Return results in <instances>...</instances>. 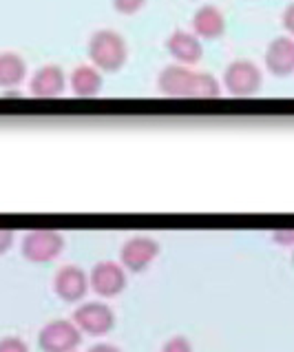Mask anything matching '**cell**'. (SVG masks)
I'll list each match as a JSON object with an SVG mask.
<instances>
[{
  "label": "cell",
  "mask_w": 294,
  "mask_h": 352,
  "mask_svg": "<svg viewBox=\"0 0 294 352\" xmlns=\"http://www.w3.org/2000/svg\"><path fill=\"white\" fill-rule=\"evenodd\" d=\"M226 32V18L212 5H201L192 16V34L199 40H215Z\"/></svg>",
  "instance_id": "4fadbf2b"
},
{
  "label": "cell",
  "mask_w": 294,
  "mask_h": 352,
  "mask_svg": "<svg viewBox=\"0 0 294 352\" xmlns=\"http://www.w3.org/2000/svg\"><path fill=\"white\" fill-rule=\"evenodd\" d=\"M159 91L168 98H219L221 87L210 74L192 72L186 65H168L157 78Z\"/></svg>",
  "instance_id": "6da1fadb"
},
{
  "label": "cell",
  "mask_w": 294,
  "mask_h": 352,
  "mask_svg": "<svg viewBox=\"0 0 294 352\" xmlns=\"http://www.w3.org/2000/svg\"><path fill=\"white\" fill-rule=\"evenodd\" d=\"M89 58L100 72H117L128 58L126 40L113 29H100L89 40Z\"/></svg>",
  "instance_id": "7a4b0ae2"
},
{
  "label": "cell",
  "mask_w": 294,
  "mask_h": 352,
  "mask_svg": "<svg viewBox=\"0 0 294 352\" xmlns=\"http://www.w3.org/2000/svg\"><path fill=\"white\" fill-rule=\"evenodd\" d=\"M161 352H192V346H190L188 337L173 335L164 346H161Z\"/></svg>",
  "instance_id": "e0dca14e"
},
{
  "label": "cell",
  "mask_w": 294,
  "mask_h": 352,
  "mask_svg": "<svg viewBox=\"0 0 294 352\" xmlns=\"http://www.w3.org/2000/svg\"><path fill=\"white\" fill-rule=\"evenodd\" d=\"M0 352H29V346L23 337L7 335V337H0Z\"/></svg>",
  "instance_id": "2e32d148"
},
{
  "label": "cell",
  "mask_w": 294,
  "mask_h": 352,
  "mask_svg": "<svg viewBox=\"0 0 294 352\" xmlns=\"http://www.w3.org/2000/svg\"><path fill=\"white\" fill-rule=\"evenodd\" d=\"M12 244H14V230L0 226V253H5Z\"/></svg>",
  "instance_id": "ffe728a7"
},
{
  "label": "cell",
  "mask_w": 294,
  "mask_h": 352,
  "mask_svg": "<svg viewBox=\"0 0 294 352\" xmlns=\"http://www.w3.org/2000/svg\"><path fill=\"white\" fill-rule=\"evenodd\" d=\"M25 76H27V65L23 58L14 52L0 54V87L14 89L23 82Z\"/></svg>",
  "instance_id": "9a60e30c"
},
{
  "label": "cell",
  "mask_w": 294,
  "mask_h": 352,
  "mask_svg": "<svg viewBox=\"0 0 294 352\" xmlns=\"http://www.w3.org/2000/svg\"><path fill=\"white\" fill-rule=\"evenodd\" d=\"M281 25L294 38V3L286 7V12H283V16H281Z\"/></svg>",
  "instance_id": "d6986e66"
},
{
  "label": "cell",
  "mask_w": 294,
  "mask_h": 352,
  "mask_svg": "<svg viewBox=\"0 0 294 352\" xmlns=\"http://www.w3.org/2000/svg\"><path fill=\"white\" fill-rule=\"evenodd\" d=\"M261 69L255 63H250V60H235L224 72V87L228 89V94L237 98L255 96L261 89Z\"/></svg>",
  "instance_id": "277c9868"
},
{
  "label": "cell",
  "mask_w": 294,
  "mask_h": 352,
  "mask_svg": "<svg viewBox=\"0 0 294 352\" xmlns=\"http://www.w3.org/2000/svg\"><path fill=\"white\" fill-rule=\"evenodd\" d=\"M71 352H76V350H71Z\"/></svg>",
  "instance_id": "cb8c5ba5"
},
{
  "label": "cell",
  "mask_w": 294,
  "mask_h": 352,
  "mask_svg": "<svg viewBox=\"0 0 294 352\" xmlns=\"http://www.w3.org/2000/svg\"><path fill=\"white\" fill-rule=\"evenodd\" d=\"M89 281L95 293H100V295H117L120 290L126 286L124 266L113 259H102L91 268Z\"/></svg>",
  "instance_id": "ba28073f"
},
{
  "label": "cell",
  "mask_w": 294,
  "mask_h": 352,
  "mask_svg": "<svg viewBox=\"0 0 294 352\" xmlns=\"http://www.w3.org/2000/svg\"><path fill=\"white\" fill-rule=\"evenodd\" d=\"M146 0H113V7L115 12L124 14V16H131V14H137L142 7H144Z\"/></svg>",
  "instance_id": "ac0fdd59"
},
{
  "label": "cell",
  "mask_w": 294,
  "mask_h": 352,
  "mask_svg": "<svg viewBox=\"0 0 294 352\" xmlns=\"http://www.w3.org/2000/svg\"><path fill=\"white\" fill-rule=\"evenodd\" d=\"M80 339H82L80 326L74 319H65V317L47 321L38 333L40 346L47 352H71V350H76Z\"/></svg>",
  "instance_id": "3957f363"
},
{
  "label": "cell",
  "mask_w": 294,
  "mask_h": 352,
  "mask_svg": "<svg viewBox=\"0 0 294 352\" xmlns=\"http://www.w3.org/2000/svg\"><path fill=\"white\" fill-rule=\"evenodd\" d=\"M272 237H275L279 244H292V241H294V228L292 230H275Z\"/></svg>",
  "instance_id": "7402d4cb"
},
{
  "label": "cell",
  "mask_w": 294,
  "mask_h": 352,
  "mask_svg": "<svg viewBox=\"0 0 294 352\" xmlns=\"http://www.w3.org/2000/svg\"><path fill=\"white\" fill-rule=\"evenodd\" d=\"M65 248V237L54 228H32L23 237V255L32 261H49Z\"/></svg>",
  "instance_id": "5b68a950"
},
{
  "label": "cell",
  "mask_w": 294,
  "mask_h": 352,
  "mask_svg": "<svg viewBox=\"0 0 294 352\" xmlns=\"http://www.w3.org/2000/svg\"><path fill=\"white\" fill-rule=\"evenodd\" d=\"M159 253V241L150 235H133L128 237L120 248V259L122 266L131 270H142L146 268Z\"/></svg>",
  "instance_id": "52a82bcc"
},
{
  "label": "cell",
  "mask_w": 294,
  "mask_h": 352,
  "mask_svg": "<svg viewBox=\"0 0 294 352\" xmlns=\"http://www.w3.org/2000/svg\"><path fill=\"white\" fill-rule=\"evenodd\" d=\"M87 352H122L115 344H109V341H100V344H93Z\"/></svg>",
  "instance_id": "44dd1931"
},
{
  "label": "cell",
  "mask_w": 294,
  "mask_h": 352,
  "mask_svg": "<svg viewBox=\"0 0 294 352\" xmlns=\"http://www.w3.org/2000/svg\"><path fill=\"white\" fill-rule=\"evenodd\" d=\"M69 85H71V91L78 98H93L100 94V89H102V74H100V69L93 65H80L74 69V74H71Z\"/></svg>",
  "instance_id": "5bb4252c"
},
{
  "label": "cell",
  "mask_w": 294,
  "mask_h": 352,
  "mask_svg": "<svg viewBox=\"0 0 294 352\" xmlns=\"http://www.w3.org/2000/svg\"><path fill=\"white\" fill-rule=\"evenodd\" d=\"M74 321L80 326V330H87V333H93V335H102L115 324V315H113V308H111L106 301L89 299L76 308Z\"/></svg>",
  "instance_id": "8992f818"
},
{
  "label": "cell",
  "mask_w": 294,
  "mask_h": 352,
  "mask_svg": "<svg viewBox=\"0 0 294 352\" xmlns=\"http://www.w3.org/2000/svg\"><path fill=\"white\" fill-rule=\"evenodd\" d=\"M166 49L168 54L177 60V65H195L204 56V47H201V40L192 34V32H184V29H175L173 34L166 40Z\"/></svg>",
  "instance_id": "8fae6325"
},
{
  "label": "cell",
  "mask_w": 294,
  "mask_h": 352,
  "mask_svg": "<svg viewBox=\"0 0 294 352\" xmlns=\"http://www.w3.org/2000/svg\"><path fill=\"white\" fill-rule=\"evenodd\" d=\"M266 67L272 76L286 78L294 74V38L279 36L266 49Z\"/></svg>",
  "instance_id": "30bf717a"
},
{
  "label": "cell",
  "mask_w": 294,
  "mask_h": 352,
  "mask_svg": "<svg viewBox=\"0 0 294 352\" xmlns=\"http://www.w3.org/2000/svg\"><path fill=\"white\" fill-rule=\"evenodd\" d=\"M292 261H294V250H292Z\"/></svg>",
  "instance_id": "603a6c76"
},
{
  "label": "cell",
  "mask_w": 294,
  "mask_h": 352,
  "mask_svg": "<svg viewBox=\"0 0 294 352\" xmlns=\"http://www.w3.org/2000/svg\"><path fill=\"white\" fill-rule=\"evenodd\" d=\"M67 80L63 67L58 65H45L29 80V91L36 98H58L65 91Z\"/></svg>",
  "instance_id": "7c38bea8"
},
{
  "label": "cell",
  "mask_w": 294,
  "mask_h": 352,
  "mask_svg": "<svg viewBox=\"0 0 294 352\" xmlns=\"http://www.w3.org/2000/svg\"><path fill=\"white\" fill-rule=\"evenodd\" d=\"M89 275L82 266L78 264H65L56 270L54 275V288L58 295H63L65 299H80L84 297L89 288Z\"/></svg>",
  "instance_id": "9c48e42d"
}]
</instances>
